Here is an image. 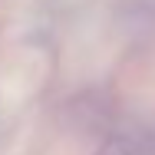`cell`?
I'll return each instance as SVG.
<instances>
[{
	"label": "cell",
	"instance_id": "cell-1",
	"mask_svg": "<svg viewBox=\"0 0 155 155\" xmlns=\"http://www.w3.org/2000/svg\"><path fill=\"white\" fill-rule=\"evenodd\" d=\"M96 155H139V142H135L132 135L119 132V135H109V139L99 145Z\"/></svg>",
	"mask_w": 155,
	"mask_h": 155
}]
</instances>
